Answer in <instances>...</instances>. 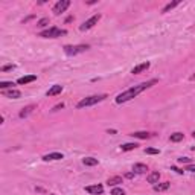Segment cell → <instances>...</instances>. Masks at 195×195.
Returning <instances> with one entry per match:
<instances>
[{"label": "cell", "mask_w": 195, "mask_h": 195, "mask_svg": "<svg viewBox=\"0 0 195 195\" xmlns=\"http://www.w3.org/2000/svg\"><path fill=\"white\" fill-rule=\"evenodd\" d=\"M156 82H157V79H151V81H148V82H142V84H139V85H134V87H131V88H128V90H125V91H122L120 94H117L116 102H117V104L127 102V101L133 99V98H136V96H137L139 93H142L143 90L153 87Z\"/></svg>", "instance_id": "1"}, {"label": "cell", "mask_w": 195, "mask_h": 195, "mask_svg": "<svg viewBox=\"0 0 195 195\" xmlns=\"http://www.w3.org/2000/svg\"><path fill=\"white\" fill-rule=\"evenodd\" d=\"M107 98V94H98V96H88V98H84L82 101H79L78 102V108H84V107H90V105H94V104H98V102H101V101H104Z\"/></svg>", "instance_id": "2"}, {"label": "cell", "mask_w": 195, "mask_h": 195, "mask_svg": "<svg viewBox=\"0 0 195 195\" xmlns=\"http://www.w3.org/2000/svg\"><path fill=\"white\" fill-rule=\"evenodd\" d=\"M66 34H67L66 31H61L57 26H52V28H49V29L40 32V37H44V38H57V37H61V35H66Z\"/></svg>", "instance_id": "3"}, {"label": "cell", "mask_w": 195, "mask_h": 195, "mask_svg": "<svg viewBox=\"0 0 195 195\" xmlns=\"http://www.w3.org/2000/svg\"><path fill=\"white\" fill-rule=\"evenodd\" d=\"M88 49L87 44H79V46H64V52L66 55H76V54H81V52H85Z\"/></svg>", "instance_id": "4"}, {"label": "cell", "mask_w": 195, "mask_h": 195, "mask_svg": "<svg viewBox=\"0 0 195 195\" xmlns=\"http://www.w3.org/2000/svg\"><path fill=\"white\" fill-rule=\"evenodd\" d=\"M99 20H101V15H99V14H96V15H93L91 18H88L87 21H84V23L81 24V28H79V29H81V31L91 29V28H93V26H94V24H96L98 21H99Z\"/></svg>", "instance_id": "5"}, {"label": "cell", "mask_w": 195, "mask_h": 195, "mask_svg": "<svg viewBox=\"0 0 195 195\" xmlns=\"http://www.w3.org/2000/svg\"><path fill=\"white\" fill-rule=\"evenodd\" d=\"M69 6H70V0H60V2L54 6V14H55V15H60V14L64 12Z\"/></svg>", "instance_id": "6"}, {"label": "cell", "mask_w": 195, "mask_h": 195, "mask_svg": "<svg viewBox=\"0 0 195 195\" xmlns=\"http://www.w3.org/2000/svg\"><path fill=\"white\" fill-rule=\"evenodd\" d=\"M85 190H87L88 193H91V195H99V193L104 192V187H102L101 184H93V186H87Z\"/></svg>", "instance_id": "7"}, {"label": "cell", "mask_w": 195, "mask_h": 195, "mask_svg": "<svg viewBox=\"0 0 195 195\" xmlns=\"http://www.w3.org/2000/svg\"><path fill=\"white\" fill-rule=\"evenodd\" d=\"M150 67V63H142V64H139V66H136L133 70H131V73H134V75H137V73H142V72H145L146 69Z\"/></svg>", "instance_id": "8"}, {"label": "cell", "mask_w": 195, "mask_h": 195, "mask_svg": "<svg viewBox=\"0 0 195 195\" xmlns=\"http://www.w3.org/2000/svg\"><path fill=\"white\" fill-rule=\"evenodd\" d=\"M63 91V85H52L51 88L47 90V96H55V94H60Z\"/></svg>", "instance_id": "9"}, {"label": "cell", "mask_w": 195, "mask_h": 195, "mask_svg": "<svg viewBox=\"0 0 195 195\" xmlns=\"http://www.w3.org/2000/svg\"><path fill=\"white\" fill-rule=\"evenodd\" d=\"M63 159V154L61 153H51V154H46L43 157V160L49 162V160H61Z\"/></svg>", "instance_id": "10"}, {"label": "cell", "mask_w": 195, "mask_h": 195, "mask_svg": "<svg viewBox=\"0 0 195 195\" xmlns=\"http://www.w3.org/2000/svg\"><path fill=\"white\" fill-rule=\"evenodd\" d=\"M133 171H134L136 174H143V172H146V171H148V166L143 165V163H136L134 168H133Z\"/></svg>", "instance_id": "11"}, {"label": "cell", "mask_w": 195, "mask_h": 195, "mask_svg": "<svg viewBox=\"0 0 195 195\" xmlns=\"http://www.w3.org/2000/svg\"><path fill=\"white\" fill-rule=\"evenodd\" d=\"M35 79H37L35 75H29V76H23V78H20L17 82H18L20 85H23V84H29V82H32V81H35Z\"/></svg>", "instance_id": "12"}, {"label": "cell", "mask_w": 195, "mask_h": 195, "mask_svg": "<svg viewBox=\"0 0 195 195\" xmlns=\"http://www.w3.org/2000/svg\"><path fill=\"white\" fill-rule=\"evenodd\" d=\"M119 183H122V177H119V175L110 177V178L107 180V184H108V186H117Z\"/></svg>", "instance_id": "13"}, {"label": "cell", "mask_w": 195, "mask_h": 195, "mask_svg": "<svg viewBox=\"0 0 195 195\" xmlns=\"http://www.w3.org/2000/svg\"><path fill=\"white\" fill-rule=\"evenodd\" d=\"M169 186H171V183H169V181L159 183V184H154V190H156V192H162V190H166V189H169Z\"/></svg>", "instance_id": "14"}, {"label": "cell", "mask_w": 195, "mask_h": 195, "mask_svg": "<svg viewBox=\"0 0 195 195\" xmlns=\"http://www.w3.org/2000/svg\"><path fill=\"white\" fill-rule=\"evenodd\" d=\"M3 94L8 96V98H14V99H17V98L21 96V93L18 90H8V91H3Z\"/></svg>", "instance_id": "15"}, {"label": "cell", "mask_w": 195, "mask_h": 195, "mask_svg": "<svg viewBox=\"0 0 195 195\" xmlns=\"http://www.w3.org/2000/svg\"><path fill=\"white\" fill-rule=\"evenodd\" d=\"M159 178H160V174H159V172H151V174L148 175V183L156 184V183H159Z\"/></svg>", "instance_id": "16"}, {"label": "cell", "mask_w": 195, "mask_h": 195, "mask_svg": "<svg viewBox=\"0 0 195 195\" xmlns=\"http://www.w3.org/2000/svg\"><path fill=\"white\" fill-rule=\"evenodd\" d=\"M82 162L85 166H96L98 165V159H93V157H85Z\"/></svg>", "instance_id": "17"}, {"label": "cell", "mask_w": 195, "mask_h": 195, "mask_svg": "<svg viewBox=\"0 0 195 195\" xmlns=\"http://www.w3.org/2000/svg\"><path fill=\"white\" fill-rule=\"evenodd\" d=\"M133 137H137V139H148L150 137V133H146V131H136L131 134Z\"/></svg>", "instance_id": "18"}, {"label": "cell", "mask_w": 195, "mask_h": 195, "mask_svg": "<svg viewBox=\"0 0 195 195\" xmlns=\"http://www.w3.org/2000/svg\"><path fill=\"white\" fill-rule=\"evenodd\" d=\"M169 140L171 142H181L183 140V134L181 133H174V134H171Z\"/></svg>", "instance_id": "19"}, {"label": "cell", "mask_w": 195, "mask_h": 195, "mask_svg": "<svg viewBox=\"0 0 195 195\" xmlns=\"http://www.w3.org/2000/svg\"><path fill=\"white\" fill-rule=\"evenodd\" d=\"M120 148H122V151H131V150L137 148V145L136 143H125V145H122Z\"/></svg>", "instance_id": "20"}, {"label": "cell", "mask_w": 195, "mask_h": 195, "mask_svg": "<svg viewBox=\"0 0 195 195\" xmlns=\"http://www.w3.org/2000/svg\"><path fill=\"white\" fill-rule=\"evenodd\" d=\"M32 110H34V105H29V107H26V108H23V110L20 111V117H26Z\"/></svg>", "instance_id": "21"}, {"label": "cell", "mask_w": 195, "mask_h": 195, "mask_svg": "<svg viewBox=\"0 0 195 195\" xmlns=\"http://www.w3.org/2000/svg\"><path fill=\"white\" fill-rule=\"evenodd\" d=\"M180 2H178V0H175V2H172V3H168L165 8H163V12H168V11H171V9H172V8H175L177 5H178Z\"/></svg>", "instance_id": "22"}, {"label": "cell", "mask_w": 195, "mask_h": 195, "mask_svg": "<svg viewBox=\"0 0 195 195\" xmlns=\"http://www.w3.org/2000/svg\"><path fill=\"white\" fill-rule=\"evenodd\" d=\"M111 195H125V192H124V189H120V187H114L111 190Z\"/></svg>", "instance_id": "23"}, {"label": "cell", "mask_w": 195, "mask_h": 195, "mask_svg": "<svg viewBox=\"0 0 195 195\" xmlns=\"http://www.w3.org/2000/svg\"><path fill=\"white\" fill-rule=\"evenodd\" d=\"M49 24V18H41L40 21H38V24L37 26H40V28H44V26H47Z\"/></svg>", "instance_id": "24"}, {"label": "cell", "mask_w": 195, "mask_h": 195, "mask_svg": "<svg viewBox=\"0 0 195 195\" xmlns=\"http://www.w3.org/2000/svg\"><path fill=\"white\" fill-rule=\"evenodd\" d=\"M14 82H8V81H2L0 82V88H8V87H12Z\"/></svg>", "instance_id": "25"}, {"label": "cell", "mask_w": 195, "mask_h": 195, "mask_svg": "<svg viewBox=\"0 0 195 195\" xmlns=\"http://www.w3.org/2000/svg\"><path fill=\"white\" fill-rule=\"evenodd\" d=\"M145 153L146 154H159V150H156V148H146Z\"/></svg>", "instance_id": "26"}, {"label": "cell", "mask_w": 195, "mask_h": 195, "mask_svg": "<svg viewBox=\"0 0 195 195\" xmlns=\"http://www.w3.org/2000/svg\"><path fill=\"white\" fill-rule=\"evenodd\" d=\"M184 171H189V172H195V165H187L184 168Z\"/></svg>", "instance_id": "27"}, {"label": "cell", "mask_w": 195, "mask_h": 195, "mask_svg": "<svg viewBox=\"0 0 195 195\" xmlns=\"http://www.w3.org/2000/svg\"><path fill=\"white\" fill-rule=\"evenodd\" d=\"M178 162H180V163H190V159H187V157H180Z\"/></svg>", "instance_id": "28"}, {"label": "cell", "mask_w": 195, "mask_h": 195, "mask_svg": "<svg viewBox=\"0 0 195 195\" xmlns=\"http://www.w3.org/2000/svg\"><path fill=\"white\" fill-rule=\"evenodd\" d=\"M171 169H172V171H175L177 174H183V169H178V168H175V166H171Z\"/></svg>", "instance_id": "29"}, {"label": "cell", "mask_w": 195, "mask_h": 195, "mask_svg": "<svg viewBox=\"0 0 195 195\" xmlns=\"http://www.w3.org/2000/svg\"><path fill=\"white\" fill-rule=\"evenodd\" d=\"M11 69H14V66H12V64H9V66H5V67H2V72H6V70H11Z\"/></svg>", "instance_id": "30"}, {"label": "cell", "mask_w": 195, "mask_h": 195, "mask_svg": "<svg viewBox=\"0 0 195 195\" xmlns=\"http://www.w3.org/2000/svg\"><path fill=\"white\" fill-rule=\"evenodd\" d=\"M63 107H64V104L61 102V104H58V105H55V107H54V111H57V110H60V108H63Z\"/></svg>", "instance_id": "31"}, {"label": "cell", "mask_w": 195, "mask_h": 195, "mask_svg": "<svg viewBox=\"0 0 195 195\" xmlns=\"http://www.w3.org/2000/svg\"><path fill=\"white\" fill-rule=\"evenodd\" d=\"M125 177H127V178H133V177H134V172H127Z\"/></svg>", "instance_id": "32"}, {"label": "cell", "mask_w": 195, "mask_h": 195, "mask_svg": "<svg viewBox=\"0 0 195 195\" xmlns=\"http://www.w3.org/2000/svg\"><path fill=\"white\" fill-rule=\"evenodd\" d=\"M192 136H193V137H195V131H193V133H192Z\"/></svg>", "instance_id": "33"}, {"label": "cell", "mask_w": 195, "mask_h": 195, "mask_svg": "<svg viewBox=\"0 0 195 195\" xmlns=\"http://www.w3.org/2000/svg\"><path fill=\"white\" fill-rule=\"evenodd\" d=\"M192 79H195V75H193V76H192Z\"/></svg>", "instance_id": "34"}, {"label": "cell", "mask_w": 195, "mask_h": 195, "mask_svg": "<svg viewBox=\"0 0 195 195\" xmlns=\"http://www.w3.org/2000/svg\"><path fill=\"white\" fill-rule=\"evenodd\" d=\"M51 195H55V193H51Z\"/></svg>", "instance_id": "35"}]
</instances>
